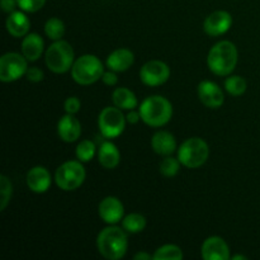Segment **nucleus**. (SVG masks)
Instances as JSON below:
<instances>
[{"instance_id":"nucleus-1","label":"nucleus","mask_w":260,"mask_h":260,"mask_svg":"<svg viewBox=\"0 0 260 260\" xmlns=\"http://www.w3.org/2000/svg\"><path fill=\"white\" fill-rule=\"evenodd\" d=\"M239 53L236 46L230 41H221L210 50L207 65L213 74L218 76L230 75L236 68Z\"/></svg>"},{"instance_id":"nucleus-2","label":"nucleus","mask_w":260,"mask_h":260,"mask_svg":"<svg viewBox=\"0 0 260 260\" xmlns=\"http://www.w3.org/2000/svg\"><path fill=\"white\" fill-rule=\"evenodd\" d=\"M123 230L117 226H109L99 233L96 238V246L102 256L108 260L123 258L128 246L127 235Z\"/></svg>"},{"instance_id":"nucleus-3","label":"nucleus","mask_w":260,"mask_h":260,"mask_svg":"<svg viewBox=\"0 0 260 260\" xmlns=\"http://www.w3.org/2000/svg\"><path fill=\"white\" fill-rule=\"evenodd\" d=\"M141 119L151 127H162L173 116V107L167 98L152 95L145 99L139 109Z\"/></svg>"},{"instance_id":"nucleus-4","label":"nucleus","mask_w":260,"mask_h":260,"mask_svg":"<svg viewBox=\"0 0 260 260\" xmlns=\"http://www.w3.org/2000/svg\"><path fill=\"white\" fill-rule=\"evenodd\" d=\"M104 68L102 61L94 55H83L71 68L73 79L80 85H90L102 79Z\"/></svg>"},{"instance_id":"nucleus-5","label":"nucleus","mask_w":260,"mask_h":260,"mask_svg":"<svg viewBox=\"0 0 260 260\" xmlns=\"http://www.w3.org/2000/svg\"><path fill=\"white\" fill-rule=\"evenodd\" d=\"M210 149L205 140L200 137H192L180 145L178 150V159L184 167L189 169H197L202 167L208 159Z\"/></svg>"},{"instance_id":"nucleus-6","label":"nucleus","mask_w":260,"mask_h":260,"mask_svg":"<svg viewBox=\"0 0 260 260\" xmlns=\"http://www.w3.org/2000/svg\"><path fill=\"white\" fill-rule=\"evenodd\" d=\"M74 50L66 41H55L46 51V65L56 74H63L74 65Z\"/></svg>"},{"instance_id":"nucleus-7","label":"nucleus","mask_w":260,"mask_h":260,"mask_svg":"<svg viewBox=\"0 0 260 260\" xmlns=\"http://www.w3.org/2000/svg\"><path fill=\"white\" fill-rule=\"evenodd\" d=\"M85 177V169L81 165L80 160L79 161L71 160V161L63 162L61 167L57 168L55 180L58 188L66 190V192H70V190L78 189L84 183Z\"/></svg>"},{"instance_id":"nucleus-8","label":"nucleus","mask_w":260,"mask_h":260,"mask_svg":"<svg viewBox=\"0 0 260 260\" xmlns=\"http://www.w3.org/2000/svg\"><path fill=\"white\" fill-rule=\"evenodd\" d=\"M126 121L122 109L118 107H107L99 114L98 126L106 139H114L123 132Z\"/></svg>"},{"instance_id":"nucleus-9","label":"nucleus","mask_w":260,"mask_h":260,"mask_svg":"<svg viewBox=\"0 0 260 260\" xmlns=\"http://www.w3.org/2000/svg\"><path fill=\"white\" fill-rule=\"evenodd\" d=\"M27 58L17 52H8L0 58V80L12 83L25 75L28 70Z\"/></svg>"},{"instance_id":"nucleus-10","label":"nucleus","mask_w":260,"mask_h":260,"mask_svg":"<svg viewBox=\"0 0 260 260\" xmlns=\"http://www.w3.org/2000/svg\"><path fill=\"white\" fill-rule=\"evenodd\" d=\"M170 76V69L160 60H152L145 63L140 70V79L147 86H159L167 83Z\"/></svg>"},{"instance_id":"nucleus-11","label":"nucleus","mask_w":260,"mask_h":260,"mask_svg":"<svg viewBox=\"0 0 260 260\" xmlns=\"http://www.w3.org/2000/svg\"><path fill=\"white\" fill-rule=\"evenodd\" d=\"M233 25V17L225 10H216L206 18L203 29L211 37H218L228 32Z\"/></svg>"},{"instance_id":"nucleus-12","label":"nucleus","mask_w":260,"mask_h":260,"mask_svg":"<svg viewBox=\"0 0 260 260\" xmlns=\"http://www.w3.org/2000/svg\"><path fill=\"white\" fill-rule=\"evenodd\" d=\"M198 98L208 108H220L225 102L223 91L216 83L210 80L201 81L198 85Z\"/></svg>"},{"instance_id":"nucleus-13","label":"nucleus","mask_w":260,"mask_h":260,"mask_svg":"<svg viewBox=\"0 0 260 260\" xmlns=\"http://www.w3.org/2000/svg\"><path fill=\"white\" fill-rule=\"evenodd\" d=\"M202 258L205 260H229L230 249L220 236H211L202 245Z\"/></svg>"},{"instance_id":"nucleus-14","label":"nucleus","mask_w":260,"mask_h":260,"mask_svg":"<svg viewBox=\"0 0 260 260\" xmlns=\"http://www.w3.org/2000/svg\"><path fill=\"white\" fill-rule=\"evenodd\" d=\"M99 216L104 222L109 225L119 222L123 217L124 208L121 201L116 197H106L99 203Z\"/></svg>"},{"instance_id":"nucleus-15","label":"nucleus","mask_w":260,"mask_h":260,"mask_svg":"<svg viewBox=\"0 0 260 260\" xmlns=\"http://www.w3.org/2000/svg\"><path fill=\"white\" fill-rule=\"evenodd\" d=\"M58 136L65 142H74L80 137L81 124L74 114L68 113L58 121L57 123Z\"/></svg>"},{"instance_id":"nucleus-16","label":"nucleus","mask_w":260,"mask_h":260,"mask_svg":"<svg viewBox=\"0 0 260 260\" xmlns=\"http://www.w3.org/2000/svg\"><path fill=\"white\" fill-rule=\"evenodd\" d=\"M27 185L32 192L45 193L51 185V175L43 167H35L27 173Z\"/></svg>"},{"instance_id":"nucleus-17","label":"nucleus","mask_w":260,"mask_h":260,"mask_svg":"<svg viewBox=\"0 0 260 260\" xmlns=\"http://www.w3.org/2000/svg\"><path fill=\"white\" fill-rule=\"evenodd\" d=\"M135 56L128 48H118L107 57V66L116 73L126 71L134 65Z\"/></svg>"},{"instance_id":"nucleus-18","label":"nucleus","mask_w":260,"mask_h":260,"mask_svg":"<svg viewBox=\"0 0 260 260\" xmlns=\"http://www.w3.org/2000/svg\"><path fill=\"white\" fill-rule=\"evenodd\" d=\"M30 22L23 12H12L7 19V30L15 38L24 37L28 35Z\"/></svg>"},{"instance_id":"nucleus-19","label":"nucleus","mask_w":260,"mask_h":260,"mask_svg":"<svg viewBox=\"0 0 260 260\" xmlns=\"http://www.w3.org/2000/svg\"><path fill=\"white\" fill-rule=\"evenodd\" d=\"M151 146L156 154L169 156L177 149V142H175L174 136L170 132L159 131L152 136Z\"/></svg>"},{"instance_id":"nucleus-20","label":"nucleus","mask_w":260,"mask_h":260,"mask_svg":"<svg viewBox=\"0 0 260 260\" xmlns=\"http://www.w3.org/2000/svg\"><path fill=\"white\" fill-rule=\"evenodd\" d=\"M43 52V40L37 33H28L22 42V53L28 61H37Z\"/></svg>"},{"instance_id":"nucleus-21","label":"nucleus","mask_w":260,"mask_h":260,"mask_svg":"<svg viewBox=\"0 0 260 260\" xmlns=\"http://www.w3.org/2000/svg\"><path fill=\"white\" fill-rule=\"evenodd\" d=\"M99 162L106 169H114L119 164L121 160V154L117 149L116 145L111 141H106L101 145L98 151Z\"/></svg>"},{"instance_id":"nucleus-22","label":"nucleus","mask_w":260,"mask_h":260,"mask_svg":"<svg viewBox=\"0 0 260 260\" xmlns=\"http://www.w3.org/2000/svg\"><path fill=\"white\" fill-rule=\"evenodd\" d=\"M112 101L122 111H134L137 107L136 95L127 88H117L112 94Z\"/></svg>"},{"instance_id":"nucleus-23","label":"nucleus","mask_w":260,"mask_h":260,"mask_svg":"<svg viewBox=\"0 0 260 260\" xmlns=\"http://www.w3.org/2000/svg\"><path fill=\"white\" fill-rule=\"evenodd\" d=\"M122 226H123V229L127 233H141L146 228V218L142 215H140V213H131V215H127L122 220Z\"/></svg>"},{"instance_id":"nucleus-24","label":"nucleus","mask_w":260,"mask_h":260,"mask_svg":"<svg viewBox=\"0 0 260 260\" xmlns=\"http://www.w3.org/2000/svg\"><path fill=\"white\" fill-rule=\"evenodd\" d=\"M152 256L155 260H180L183 259V251L179 246L168 244V245L160 246Z\"/></svg>"},{"instance_id":"nucleus-25","label":"nucleus","mask_w":260,"mask_h":260,"mask_svg":"<svg viewBox=\"0 0 260 260\" xmlns=\"http://www.w3.org/2000/svg\"><path fill=\"white\" fill-rule=\"evenodd\" d=\"M45 33L50 40L58 41L65 35V24L58 18H51L45 24Z\"/></svg>"},{"instance_id":"nucleus-26","label":"nucleus","mask_w":260,"mask_h":260,"mask_svg":"<svg viewBox=\"0 0 260 260\" xmlns=\"http://www.w3.org/2000/svg\"><path fill=\"white\" fill-rule=\"evenodd\" d=\"M225 89L229 94L234 96L243 95L246 91V81L245 79L239 75L230 76L225 80Z\"/></svg>"},{"instance_id":"nucleus-27","label":"nucleus","mask_w":260,"mask_h":260,"mask_svg":"<svg viewBox=\"0 0 260 260\" xmlns=\"http://www.w3.org/2000/svg\"><path fill=\"white\" fill-rule=\"evenodd\" d=\"M95 154V145L89 140H84L76 147V157L81 162H88L93 159Z\"/></svg>"},{"instance_id":"nucleus-28","label":"nucleus","mask_w":260,"mask_h":260,"mask_svg":"<svg viewBox=\"0 0 260 260\" xmlns=\"http://www.w3.org/2000/svg\"><path fill=\"white\" fill-rule=\"evenodd\" d=\"M13 193V185L10 180L5 175L0 177V211H4L7 208L8 203L10 202Z\"/></svg>"},{"instance_id":"nucleus-29","label":"nucleus","mask_w":260,"mask_h":260,"mask_svg":"<svg viewBox=\"0 0 260 260\" xmlns=\"http://www.w3.org/2000/svg\"><path fill=\"white\" fill-rule=\"evenodd\" d=\"M182 162L179 161V159H174L169 155V156L165 157L161 162H160V173H161L164 177H174L179 172V168Z\"/></svg>"},{"instance_id":"nucleus-30","label":"nucleus","mask_w":260,"mask_h":260,"mask_svg":"<svg viewBox=\"0 0 260 260\" xmlns=\"http://www.w3.org/2000/svg\"><path fill=\"white\" fill-rule=\"evenodd\" d=\"M46 0H18V7L27 13H36L42 9Z\"/></svg>"},{"instance_id":"nucleus-31","label":"nucleus","mask_w":260,"mask_h":260,"mask_svg":"<svg viewBox=\"0 0 260 260\" xmlns=\"http://www.w3.org/2000/svg\"><path fill=\"white\" fill-rule=\"evenodd\" d=\"M80 106H81L80 101H79L76 96H70V98L66 99L65 106H63V107H65L66 113L75 114V113H78L79 109H80Z\"/></svg>"},{"instance_id":"nucleus-32","label":"nucleus","mask_w":260,"mask_h":260,"mask_svg":"<svg viewBox=\"0 0 260 260\" xmlns=\"http://www.w3.org/2000/svg\"><path fill=\"white\" fill-rule=\"evenodd\" d=\"M25 76L32 83H40L43 80V71L38 68H30L25 73Z\"/></svg>"},{"instance_id":"nucleus-33","label":"nucleus","mask_w":260,"mask_h":260,"mask_svg":"<svg viewBox=\"0 0 260 260\" xmlns=\"http://www.w3.org/2000/svg\"><path fill=\"white\" fill-rule=\"evenodd\" d=\"M102 80L106 85L108 86H113L118 83V78L116 75V71L111 70V71H104L103 76H102Z\"/></svg>"},{"instance_id":"nucleus-34","label":"nucleus","mask_w":260,"mask_h":260,"mask_svg":"<svg viewBox=\"0 0 260 260\" xmlns=\"http://www.w3.org/2000/svg\"><path fill=\"white\" fill-rule=\"evenodd\" d=\"M18 5V0H2V9L5 13L14 12L15 7Z\"/></svg>"},{"instance_id":"nucleus-35","label":"nucleus","mask_w":260,"mask_h":260,"mask_svg":"<svg viewBox=\"0 0 260 260\" xmlns=\"http://www.w3.org/2000/svg\"><path fill=\"white\" fill-rule=\"evenodd\" d=\"M140 119H141V114H140V112L132 111L127 114V122H129V123H137Z\"/></svg>"},{"instance_id":"nucleus-36","label":"nucleus","mask_w":260,"mask_h":260,"mask_svg":"<svg viewBox=\"0 0 260 260\" xmlns=\"http://www.w3.org/2000/svg\"><path fill=\"white\" fill-rule=\"evenodd\" d=\"M135 259H136V260H141V259L150 260V259H154V256L150 255V254H146V253H139V254H136V255H135Z\"/></svg>"},{"instance_id":"nucleus-37","label":"nucleus","mask_w":260,"mask_h":260,"mask_svg":"<svg viewBox=\"0 0 260 260\" xmlns=\"http://www.w3.org/2000/svg\"><path fill=\"white\" fill-rule=\"evenodd\" d=\"M234 260H239V259H241V260H246L248 258H246V256H244V255H235L233 258Z\"/></svg>"}]
</instances>
